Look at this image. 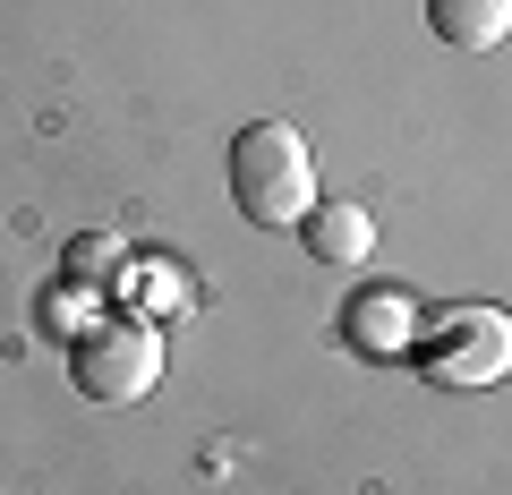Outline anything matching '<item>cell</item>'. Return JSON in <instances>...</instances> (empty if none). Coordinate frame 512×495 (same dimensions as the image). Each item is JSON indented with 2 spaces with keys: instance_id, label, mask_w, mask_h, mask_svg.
Returning a JSON list of instances; mask_svg holds the SVG:
<instances>
[{
  "instance_id": "obj_1",
  "label": "cell",
  "mask_w": 512,
  "mask_h": 495,
  "mask_svg": "<svg viewBox=\"0 0 512 495\" xmlns=\"http://www.w3.org/2000/svg\"><path fill=\"white\" fill-rule=\"evenodd\" d=\"M231 205L256 231H299L316 214V163L291 120H248L231 137Z\"/></svg>"
},
{
  "instance_id": "obj_4",
  "label": "cell",
  "mask_w": 512,
  "mask_h": 495,
  "mask_svg": "<svg viewBox=\"0 0 512 495\" xmlns=\"http://www.w3.org/2000/svg\"><path fill=\"white\" fill-rule=\"evenodd\" d=\"M299 239H308L316 265H367V248H376V214L350 197H325L308 222H299Z\"/></svg>"
},
{
  "instance_id": "obj_3",
  "label": "cell",
  "mask_w": 512,
  "mask_h": 495,
  "mask_svg": "<svg viewBox=\"0 0 512 495\" xmlns=\"http://www.w3.org/2000/svg\"><path fill=\"white\" fill-rule=\"evenodd\" d=\"M419 359H427L436 385L487 393V385H504V376H512V316H504V308H453V316L427 325Z\"/></svg>"
},
{
  "instance_id": "obj_2",
  "label": "cell",
  "mask_w": 512,
  "mask_h": 495,
  "mask_svg": "<svg viewBox=\"0 0 512 495\" xmlns=\"http://www.w3.org/2000/svg\"><path fill=\"white\" fill-rule=\"evenodd\" d=\"M69 385L86 402L120 410V402H146L163 385V333L146 316H94L86 333L69 342Z\"/></svg>"
},
{
  "instance_id": "obj_5",
  "label": "cell",
  "mask_w": 512,
  "mask_h": 495,
  "mask_svg": "<svg viewBox=\"0 0 512 495\" xmlns=\"http://www.w3.org/2000/svg\"><path fill=\"white\" fill-rule=\"evenodd\" d=\"M350 342L376 350V359L410 350V342H419V299H410V291H359V299H350Z\"/></svg>"
},
{
  "instance_id": "obj_6",
  "label": "cell",
  "mask_w": 512,
  "mask_h": 495,
  "mask_svg": "<svg viewBox=\"0 0 512 495\" xmlns=\"http://www.w3.org/2000/svg\"><path fill=\"white\" fill-rule=\"evenodd\" d=\"M427 26L453 52H495L512 35V0H427Z\"/></svg>"
}]
</instances>
